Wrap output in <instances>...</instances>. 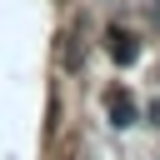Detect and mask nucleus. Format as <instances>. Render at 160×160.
<instances>
[{"mask_svg": "<svg viewBox=\"0 0 160 160\" xmlns=\"http://www.w3.org/2000/svg\"><path fill=\"white\" fill-rule=\"evenodd\" d=\"M105 40H110L105 50H110V60H115V65H135V55H140V40H135L130 30H120V25H115Z\"/></svg>", "mask_w": 160, "mask_h": 160, "instance_id": "f03ea898", "label": "nucleus"}, {"mask_svg": "<svg viewBox=\"0 0 160 160\" xmlns=\"http://www.w3.org/2000/svg\"><path fill=\"white\" fill-rule=\"evenodd\" d=\"M105 115H110L115 130H130V125H135V100H130V90H110V95H105Z\"/></svg>", "mask_w": 160, "mask_h": 160, "instance_id": "f257e3e1", "label": "nucleus"}]
</instances>
